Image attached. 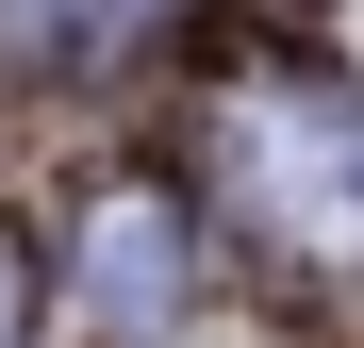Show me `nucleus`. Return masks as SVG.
Here are the masks:
<instances>
[{
	"instance_id": "nucleus-1",
	"label": "nucleus",
	"mask_w": 364,
	"mask_h": 348,
	"mask_svg": "<svg viewBox=\"0 0 364 348\" xmlns=\"http://www.w3.org/2000/svg\"><path fill=\"white\" fill-rule=\"evenodd\" d=\"M232 183L298 265L364 282V100L348 83H249L232 100Z\"/></svg>"
},
{
	"instance_id": "nucleus-2",
	"label": "nucleus",
	"mask_w": 364,
	"mask_h": 348,
	"mask_svg": "<svg viewBox=\"0 0 364 348\" xmlns=\"http://www.w3.org/2000/svg\"><path fill=\"white\" fill-rule=\"evenodd\" d=\"M182 282H199L182 199H166V183H116V199L83 216V299H100V332H166V315H182Z\"/></svg>"
},
{
	"instance_id": "nucleus-3",
	"label": "nucleus",
	"mask_w": 364,
	"mask_h": 348,
	"mask_svg": "<svg viewBox=\"0 0 364 348\" xmlns=\"http://www.w3.org/2000/svg\"><path fill=\"white\" fill-rule=\"evenodd\" d=\"M17 332H33V249L0 232V348H17Z\"/></svg>"
}]
</instances>
